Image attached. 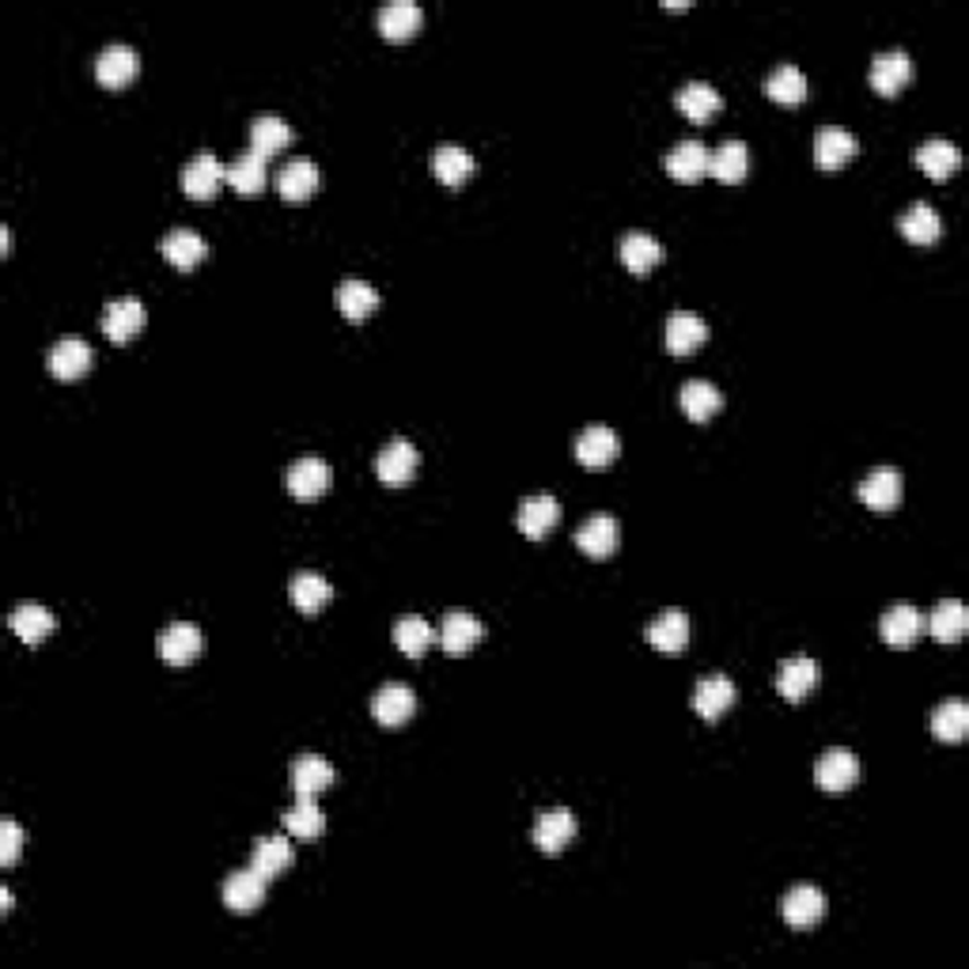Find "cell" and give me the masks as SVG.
Listing matches in <instances>:
<instances>
[{"label":"cell","instance_id":"42","mask_svg":"<svg viewBox=\"0 0 969 969\" xmlns=\"http://www.w3.org/2000/svg\"><path fill=\"white\" fill-rule=\"evenodd\" d=\"M292 144V126L284 118H277V114H258V118L250 121V148L258 155H269V152H281V148Z\"/></svg>","mask_w":969,"mask_h":969},{"label":"cell","instance_id":"18","mask_svg":"<svg viewBox=\"0 0 969 969\" xmlns=\"http://www.w3.org/2000/svg\"><path fill=\"white\" fill-rule=\"evenodd\" d=\"M95 77L103 87H126L137 77V49L126 43H110L95 57Z\"/></svg>","mask_w":969,"mask_h":969},{"label":"cell","instance_id":"6","mask_svg":"<svg viewBox=\"0 0 969 969\" xmlns=\"http://www.w3.org/2000/svg\"><path fill=\"white\" fill-rule=\"evenodd\" d=\"M913 80V57L906 49H883L872 57V87L878 95H898Z\"/></svg>","mask_w":969,"mask_h":969},{"label":"cell","instance_id":"39","mask_svg":"<svg viewBox=\"0 0 969 969\" xmlns=\"http://www.w3.org/2000/svg\"><path fill=\"white\" fill-rule=\"evenodd\" d=\"M284 829L300 841H315L326 829V815L315 803V795H295V807L284 810Z\"/></svg>","mask_w":969,"mask_h":969},{"label":"cell","instance_id":"11","mask_svg":"<svg viewBox=\"0 0 969 969\" xmlns=\"http://www.w3.org/2000/svg\"><path fill=\"white\" fill-rule=\"evenodd\" d=\"M704 338H709V323H704L701 315H693V311H675V315L667 318V326H663V345H667V352H675V357L701 349Z\"/></svg>","mask_w":969,"mask_h":969},{"label":"cell","instance_id":"21","mask_svg":"<svg viewBox=\"0 0 969 969\" xmlns=\"http://www.w3.org/2000/svg\"><path fill=\"white\" fill-rule=\"evenodd\" d=\"M663 167H667V175L678 178V183H697L701 175H709V148L701 141H678L663 155Z\"/></svg>","mask_w":969,"mask_h":969},{"label":"cell","instance_id":"17","mask_svg":"<svg viewBox=\"0 0 969 969\" xmlns=\"http://www.w3.org/2000/svg\"><path fill=\"white\" fill-rule=\"evenodd\" d=\"M618 538H621L618 519H614V515H606V512L587 515V519L580 523V530H576V546L587 557H610L614 549H618Z\"/></svg>","mask_w":969,"mask_h":969},{"label":"cell","instance_id":"40","mask_svg":"<svg viewBox=\"0 0 969 969\" xmlns=\"http://www.w3.org/2000/svg\"><path fill=\"white\" fill-rule=\"evenodd\" d=\"M659 258H663V246H659L655 235H647V232H626V235H621V261H626L637 277H644L652 266H659Z\"/></svg>","mask_w":969,"mask_h":969},{"label":"cell","instance_id":"24","mask_svg":"<svg viewBox=\"0 0 969 969\" xmlns=\"http://www.w3.org/2000/svg\"><path fill=\"white\" fill-rule=\"evenodd\" d=\"M277 190H281L284 201H303L318 190V163L307 160V155H295V160L284 163L277 171Z\"/></svg>","mask_w":969,"mask_h":969},{"label":"cell","instance_id":"29","mask_svg":"<svg viewBox=\"0 0 969 969\" xmlns=\"http://www.w3.org/2000/svg\"><path fill=\"white\" fill-rule=\"evenodd\" d=\"M160 250H163V258H167L171 266L194 269L197 261H205V254H209V243H205L201 235L194 232V227H175V232L163 235Z\"/></svg>","mask_w":969,"mask_h":969},{"label":"cell","instance_id":"28","mask_svg":"<svg viewBox=\"0 0 969 969\" xmlns=\"http://www.w3.org/2000/svg\"><path fill=\"white\" fill-rule=\"evenodd\" d=\"M898 227H901V235H906L909 243L927 246V243H935L943 235V217L927 201H913L898 217Z\"/></svg>","mask_w":969,"mask_h":969},{"label":"cell","instance_id":"15","mask_svg":"<svg viewBox=\"0 0 969 969\" xmlns=\"http://www.w3.org/2000/svg\"><path fill=\"white\" fill-rule=\"evenodd\" d=\"M689 701H693V712L701 720H720L731 704H735V681H731L727 675H709V678L697 681Z\"/></svg>","mask_w":969,"mask_h":969},{"label":"cell","instance_id":"49","mask_svg":"<svg viewBox=\"0 0 969 969\" xmlns=\"http://www.w3.org/2000/svg\"><path fill=\"white\" fill-rule=\"evenodd\" d=\"M0 913H4V917L12 913V890H8V886L0 890Z\"/></svg>","mask_w":969,"mask_h":969},{"label":"cell","instance_id":"25","mask_svg":"<svg viewBox=\"0 0 969 969\" xmlns=\"http://www.w3.org/2000/svg\"><path fill=\"white\" fill-rule=\"evenodd\" d=\"M856 148H860L856 133H849V129H841V126H822L815 137V160H818V167L837 171L841 163H849L852 155H856Z\"/></svg>","mask_w":969,"mask_h":969},{"label":"cell","instance_id":"37","mask_svg":"<svg viewBox=\"0 0 969 969\" xmlns=\"http://www.w3.org/2000/svg\"><path fill=\"white\" fill-rule=\"evenodd\" d=\"M250 867L266 878H277L292 867V844L289 837H258L250 849Z\"/></svg>","mask_w":969,"mask_h":969},{"label":"cell","instance_id":"1","mask_svg":"<svg viewBox=\"0 0 969 969\" xmlns=\"http://www.w3.org/2000/svg\"><path fill=\"white\" fill-rule=\"evenodd\" d=\"M224 183H227V163H220L217 152H197L183 167V190L186 197H194V201L217 197V190Z\"/></svg>","mask_w":969,"mask_h":969},{"label":"cell","instance_id":"30","mask_svg":"<svg viewBox=\"0 0 969 969\" xmlns=\"http://www.w3.org/2000/svg\"><path fill=\"white\" fill-rule=\"evenodd\" d=\"M8 626H12L15 637L23 640V644H43V640L54 632V614L46 610V606L38 603H20L12 614H8Z\"/></svg>","mask_w":969,"mask_h":969},{"label":"cell","instance_id":"38","mask_svg":"<svg viewBox=\"0 0 969 969\" xmlns=\"http://www.w3.org/2000/svg\"><path fill=\"white\" fill-rule=\"evenodd\" d=\"M644 637H647V644H652V647L675 655L689 644V618H686V614H678V610H667V614H659L652 626H647Z\"/></svg>","mask_w":969,"mask_h":969},{"label":"cell","instance_id":"44","mask_svg":"<svg viewBox=\"0 0 969 969\" xmlns=\"http://www.w3.org/2000/svg\"><path fill=\"white\" fill-rule=\"evenodd\" d=\"M432 640H436V629H432L421 614H406V618H398V626H394V644H398L409 659L429 652Z\"/></svg>","mask_w":969,"mask_h":969},{"label":"cell","instance_id":"12","mask_svg":"<svg viewBox=\"0 0 969 969\" xmlns=\"http://www.w3.org/2000/svg\"><path fill=\"white\" fill-rule=\"evenodd\" d=\"M417 709V697L406 681H387L380 693L372 697V716L380 720L383 727H401Z\"/></svg>","mask_w":969,"mask_h":969},{"label":"cell","instance_id":"43","mask_svg":"<svg viewBox=\"0 0 969 969\" xmlns=\"http://www.w3.org/2000/svg\"><path fill=\"white\" fill-rule=\"evenodd\" d=\"M227 183H232L240 194H258L261 186L269 183L266 155H258L254 148H250V152H240L232 163H227Z\"/></svg>","mask_w":969,"mask_h":969},{"label":"cell","instance_id":"26","mask_svg":"<svg viewBox=\"0 0 969 969\" xmlns=\"http://www.w3.org/2000/svg\"><path fill=\"white\" fill-rule=\"evenodd\" d=\"M95 352L87 341L80 338H61L49 349V372L57 375V380H77V375H84L87 367H92Z\"/></svg>","mask_w":969,"mask_h":969},{"label":"cell","instance_id":"2","mask_svg":"<svg viewBox=\"0 0 969 969\" xmlns=\"http://www.w3.org/2000/svg\"><path fill=\"white\" fill-rule=\"evenodd\" d=\"M144 303L137 295H114L103 307V334L110 341H133L144 330Z\"/></svg>","mask_w":969,"mask_h":969},{"label":"cell","instance_id":"20","mask_svg":"<svg viewBox=\"0 0 969 969\" xmlns=\"http://www.w3.org/2000/svg\"><path fill=\"white\" fill-rule=\"evenodd\" d=\"M557 519H561V500L549 497V492L527 497L519 504V515H515V523H519V530L527 534V538H546V534L557 527Z\"/></svg>","mask_w":969,"mask_h":969},{"label":"cell","instance_id":"9","mask_svg":"<svg viewBox=\"0 0 969 969\" xmlns=\"http://www.w3.org/2000/svg\"><path fill=\"white\" fill-rule=\"evenodd\" d=\"M780 913H784V921L792 927L807 932V927H815L826 917V894L818 886H795L780 901Z\"/></svg>","mask_w":969,"mask_h":969},{"label":"cell","instance_id":"32","mask_svg":"<svg viewBox=\"0 0 969 969\" xmlns=\"http://www.w3.org/2000/svg\"><path fill=\"white\" fill-rule=\"evenodd\" d=\"M746 171H750V152H746V141H738V137H731L716 152H709V175L720 178V183H743Z\"/></svg>","mask_w":969,"mask_h":969},{"label":"cell","instance_id":"27","mask_svg":"<svg viewBox=\"0 0 969 969\" xmlns=\"http://www.w3.org/2000/svg\"><path fill=\"white\" fill-rule=\"evenodd\" d=\"M681 409H686L689 421H709V417H716L720 409H724V394H720L716 383L709 380H689L681 383V394H678Z\"/></svg>","mask_w":969,"mask_h":969},{"label":"cell","instance_id":"45","mask_svg":"<svg viewBox=\"0 0 969 969\" xmlns=\"http://www.w3.org/2000/svg\"><path fill=\"white\" fill-rule=\"evenodd\" d=\"M766 95L777 103H803L807 98V77L799 65H777L766 77Z\"/></svg>","mask_w":969,"mask_h":969},{"label":"cell","instance_id":"22","mask_svg":"<svg viewBox=\"0 0 969 969\" xmlns=\"http://www.w3.org/2000/svg\"><path fill=\"white\" fill-rule=\"evenodd\" d=\"M481 637H484V626L474 618V614H463V610L447 614L440 632H436V640L443 644V652H447V655H466Z\"/></svg>","mask_w":969,"mask_h":969},{"label":"cell","instance_id":"31","mask_svg":"<svg viewBox=\"0 0 969 969\" xmlns=\"http://www.w3.org/2000/svg\"><path fill=\"white\" fill-rule=\"evenodd\" d=\"M675 103L689 121H709L712 114H720L724 98H720V92L712 84H704V80H689V84L678 87Z\"/></svg>","mask_w":969,"mask_h":969},{"label":"cell","instance_id":"33","mask_svg":"<svg viewBox=\"0 0 969 969\" xmlns=\"http://www.w3.org/2000/svg\"><path fill=\"white\" fill-rule=\"evenodd\" d=\"M924 626L935 640H939V644H958V640L966 637V629H969V614H966V606L958 603V598H943Z\"/></svg>","mask_w":969,"mask_h":969},{"label":"cell","instance_id":"8","mask_svg":"<svg viewBox=\"0 0 969 969\" xmlns=\"http://www.w3.org/2000/svg\"><path fill=\"white\" fill-rule=\"evenodd\" d=\"M878 632H883V640L890 647H913L917 640L924 637V614L917 610V606H909V603H898V606H890V610L883 614Z\"/></svg>","mask_w":969,"mask_h":969},{"label":"cell","instance_id":"5","mask_svg":"<svg viewBox=\"0 0 969 969\" xmlns=\"http://www.w3.org/2000/svg\"><path fill=\"white\" fill-rule=\"evenodd\" d=\"M266 875H258L254 867L246 872H232L224 878V906L232 909L235 917H250L254 909L266 901Z\"/></svg>","mask_w":969,"mask_h":969},{"label":"cell","instance_id":"14","mask_svg":"<svg viewBox=\"0 0 969 969\" xmlns=\"http://www.w3.org/2000/svg\"><path fill=\"white\" fill-rule=\"evenodd\" d=\"M815 686H818V663L810 659V655H792V659H784L777 667V689L784 701L799 704Z\"/></svg>","mask_w":969,"mask_h":969},{"label":"cell","instance_id":"19","mask_svg":"<svg viewBox=\"0 0 969 969\" xmlns=\"http://www.w3.org/2000/svg\"><path fill=\"white\" fill-rule=\"evenodd\" d=\"M155 647H160L163 663H171V667H186V663L201 652V629H197L194 621H175V626H167L160 632V644Z\"/></svg>","mask_w":969,"mask_h":969},{"label":"cell","instance_id":"47","mask_svg":"<svg viewBox=\"0 0 969 969\" xmlns=\"http://www.w3.org/2000/svg\"><path fill=\"white\" fill-rule=\"evenodd\" d=\"M338 307L345 318H352V323H360V318H367L375 307H380V292H375V284L367 281H345L338 289Z\"/></svg>","mask_w":969,"mask_h":969},{"label":"cell","instance_id":"16","mask_svg":"<svg viewBox=\"0 0 969 969\" xmlns=\"http://www.w3.org/2000/svg\"><path fill=\"white\" fill-rule=\"evenodd\" d=\"M576 837V815L564 807L557 810H541L538 822H534V844H538L546 856H557L564 844Z\"/></svg>","mask_w":969,"mask_h":969},{"label":"cell","instance_id":"23","mask_svg":"<svg viewBox=\"0 0 969 969\" xmlns=\"http://www.w3.org/2000/svg\"><path fill=\"white\" fill-rule=\"evenodd\" d=\"M424 23V12L421 4H413V0H390V4H383L380 12V31L383 38H390V43H406V38H413L417 31H421Z\"/></svg>","mask_w":969,"mask_h":969},{"label":"cell","instance_id":"35","mask_svg":"<svg viewBox=\"0 0 969 969\" xmlns=\"http://www.w3.org/2000/svg\"><path fill=\"white\" fill-rule=\"evenodd\" d=\"M474 171H478V163H474V155L466 152V148L440 144L436 152H432V175H436L443 186H463Z\"/></svg>","mask_w":969,"mask_h":969},{"label":"cell","instance_id":"4","mask_svg":"<svg viewBox=\"0 0 969 969\" xmlns=\"http://www.w3.org/2000/svg\"><path fill=\"white\" fill-rule=\"evenodd\" d=\"M421 466V455H417L413 440L406 436H394L387 447L375 455V474H380L383 484H406Z\"/></svg>","mask_w":969,"mask_h":969},{"label":"cell","instance_id":"34","mask_svg":"<svg viewBox=\"0 0 969 969\" xmlns=\"http://www.w3.org/2000/svg\"><path fill=\"white\" fill-rule=\"evenodd\" d=\"M958 163H962V152H958L950 141H939V137H932V141H924L921 148H917V167H921L927 178H935V183L955 175Z\"/></svg>","mask_w":969,"mask_h":969},{"label":"cell","instance_id":"3","mask_svg":"<svg viewBox=\"0 0 969 969\" xmlns=\"http://www.w3.org/2000/svg\"><path fill=\"white\" fill-rule=\"evenodd\" d=\"M856 492H860V500L872 507V512H890V507L901 504L906 478H901L898 466H875V470L856 484Z\"/></svg>","mask_w":969,"mask_h":969},{"label":"cell","instance_id":"7","mask_svg":"<svg viewBox=\"0 0 969 969\" xmlns=\"http://www.w3.org/2000/svg\"><path fill=\"white\" fill-rule=\"evenodd\" d=\"M815 780L822 792H849V787L860 780V758L852 750L833 746V750H826L822 758H818Z\"/></svg>","mask_w":969,"mask_h":969},{"label":"cell","instance_id":"48","mask_svg":"<svg viewBox=\"0 0 969 969\" xmlns=\"http://www.w3.org/2000/svg\"><path fill=\"white\" fill-rule=\"evenodd\" d=\"M20 849H23V829L15 818H4V822H0V864L12 867L15 860H20Z\"/></svg>","mask_w":969,"mask_h":969},{"label":"cell","instance_id":"36","mask_svg":"<svg viewBox=\"0 0 969 969\" xmlns=\"http://www.w3.org/2000/svg\"><path fill=\"white\" fill-rule=\"evenodd\" d=\"M334 780H338L334 766L326 758H318V754H303V758L292 761V787H295V795H318L323 787H330Z\"/></svg>","mask_w":969,"mask_h":969},{"label":"cell","instance_id":"46","mask_svg":"<svg viewBox=\"0 0 969 969\" xmlns=\"http://www.w3.org/2000/svg\"><path fill=\"white\" fill-rule=\"evenodd\" d=\"M969 731V704L966 701H943L932 712V735L939 743H962Z\"/></svg>","mask_w":969,"mask_h":969},{"label":"cell","instance_id":"41","mask_svg":"<svg viewBox=\"0 0 969 969\" xmlns=\"http://www.w3.org/2000/svg\"><path fill=\"white\" fill-rule=\"evenodd\" d=\"M289 591H292V606L300 614H318L326 603H330V595H334V587L323 576H318V572H295L292 583H289Z\"/></svg>","mask_w":969,"mask_h":969},{"label":"cell","instance_id":"13","mask_svg":"<svg viewBox=\"0 0 969 969\" xmlns=\"http://www.w3.org/2000/svg\"><path fill=\"white\" fill-rule=\"evenodd\" d=\"M618 451H621V440L610 424H587L576 436V458L583 466H591V470L610 466L614 458H618Z\"/></svg>","mask_w":969,"mask_h":969},{"label":"cell","instance_id":"10","mask_svg":"<svg viewBox=\"0 0 969 969\" xmlns=\"http://www.w3.org/2000/svg\"><path fill=\"white\" fill-rule=\"evenodd\" d=\"M284 484H289V492L295 500H318L326 492V484H330V466H326V458H318V455H303L289 466Z\"/></svg>","mask_w":969,"mask_h":969}]
</instances>
